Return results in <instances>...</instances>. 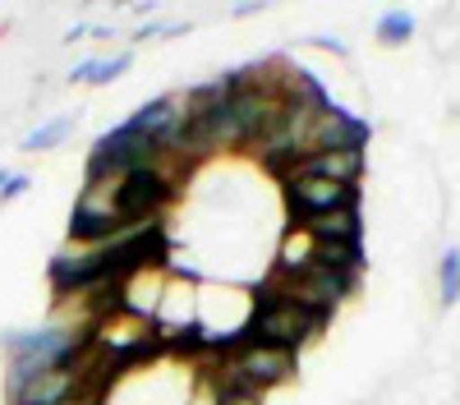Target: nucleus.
I'll return each instance as SVG.
<instances>
[{
	"label": "nucleus",
	"instance_id": "6ab92c4d",
	"mask_svg": "<svg viewBox=\"0 0 460 405\" xmlns=\"http://www.w3.org/2000/svg\"><path fill=\"white\" fill-rule=\"evenodd\" d=\"M147 37H166V28L162 23H138L134 28V42H147Z\"/></svg>",
	"mask_w": 460,
	"mask_h": 405
},
{
	"label": "nucleus",
	"instance_id": "412c9836",
	"mask_svg": "<svg viewBox=\"0 0 460 405\" xmlns=\"http://www.w3.org/2000/svg\"><path fill=\"white\" fill-rule=\"evenodd\" d=\"M65 405H102V392H84V396H74V401H65Z\"/></svg>",
	"mask_w": 460,
	"mask_h": 405
},
{
	"label": "nucleus",
	"instance_id": "aec40b11",
	"mask_svg": "<svg viewBox=\"0 0 460 405\" xmlns=\"http://www.w3.org/2000/svg\"><path fill=\"white\" fill-rule=\"evenodd\" d=\"M84 37H93V23H74V28L65 32V42L74 47V42H84Z\"/></svg>",
	"mask_w": 460,
	"mask_h": 405
},
{
	"label": "nucleus",
	"instance_id": "1a4fd4ad",
	"mask_svg": "<svg viewBox=\"0 0 460 405\" xmlns=\"http://www.w3.org/2000/svg\"><path fill=\"white\" fill-rule=\"evenodd\" d=\"M290 175H323V180H336V184H355L359 189V175H364V153L359 147H345V153H304Z\"/></svg>",
	"mask_w": 460,
	"mask_h": 405
},
{
	"label": "nucleus",
	"instance_id": "f3484780",
	"mask_svg": "<svg viewBox=\"0 0 460 405\" xmlns=\"http://www.w3.org/2000/svg\"><path fill=\"white\" fill-rule=\"evenodd\" d=\"M93 69H97V56H84L79 65L69 69V84H88V79H93Z\"/></svg>",
	"mask_w": 460,
	"mask_h": 405
},
{
	"label": "nucleus",
	"instance_id": "f03ea898",
	"mask_svg": "<svg viewBox=\"0 0 460 405\" xmlns=\"http://www.w3.org/2000/svg\"><path fill=\"white\" fill-rule=\"evenodd\" d=\"M166 153L157 143H147L129 120H120L111 134H102L88 153V180H120V175H134V171H152L162 166Z\"/></svg>",
	"mask_w": 460,
	"mask_h": 405
},
{
	"label": "nucleus",
	"instance_id": "39448f33",
	"mask_svg": "<svg viewBox=\"0 0 460 405\" xmlns=\"http://www.w3.org/2000/svg\"><path fill=\"white\" fill-rule=\"evenodd\" d=\"M120 231V212H115V180H88L79 203L69 212V240L74 244H106Z\"/></svg>",
	"mask_w": 460,
	"mask_h": 405
},
{
	"label": "nucleus",
	"instance_id": "4468645a",
	"mask_svg": "<svg viewBox=\"0 0 460 405\" xmlns=\"http://www.w3.org/2000/svg\"><path fill=\"white\" fill-rule=\"evenodd\" d=\"M134 69V51H120V56H97V69H93V88H102V84H115L120 74H129Z\"/></svg>",
	"mask_w": 460,
	"mask_h": 405
},
{
	"label": "nucleus",
	"instance_id": "9d476101",
	"mask_svg": "<svg viewBox=\"0 0 460 405\" xmlns=\"http://www.w3.org/2000/svg\"><path fill=\"white\" fill-rule=\"evenodd\" d=\"M304 231H309L318 244H359L364 221H359V207H341V212H327V216L309 221Z\"/></svg>",
	"mask_w": 460,
	"mask_h": 405
},
{
	"label": "nucleus",
	"instance_id": "ddd939ff",
	"mask_svg": "<svg viewBox=\"0 0 460 405\" xmlns=\"http://www.w3.org/2000/svg\"><path fill=\"white\" fill-rule=\"evenodd\" d=\"M438 295L442 304L460 300V249H442V263H438Z\"/></svg>",
	"mask_w": 460,
	"mask_h": 405
},
{
	"label": "nucleus",
	"instance_id": "423d86ee",
	"mask_svg": "<svg viewBox=\"0 0 460 405\" xmlns=\"http://www.w3.org/2000/svg\"><path fill=\"white\" fill-rule=\"evenodd\" d=\"M286 203H290L299 226H309V221H318L327 212L359 207V189H355V184L323 180V175H286Z\"/></svg>",
	"mask_w": 460,
	"mask_h": 405
},
{
	"label": "nucleus",
	"instance_id": "f257e3e1",
	"mask_svg": "<svg viewBox=\"0 0 460 405\" xmlns=\"http://www.w3.org/2000/svg\"><path fill=\"white\" fill-rule=\"evenodd\" d=\"M323 322H327V313L304 309L299 300H290L281 286H262V290H258V304H253V313H249V341L281 346V350H299L304 341L318 337Z\"/></svg>",
	"mask_w": 460,
	"mask_h": 405
},
{
	"label": "nucleus",
	"instance_id": "dca6fc26",
	"mask_svg": "<svg viewBox=\"0 0 460 405\" xmlns=\"http://www.w3.org/2000/svg\"><path fill=\"white\" fill-rule=\"evenodd\" d=\"M217 405H262V396L258 392H221Z\"/></svg>",
	"mask_w": 460,
	"mask_h": 405
},
{
	"label": "nucleus",
	"instance_id": "5701e85b",
	"mask_svg": "<svg viewBox=\"0 0 460 405\" xmlns=\"http://www.w3.org/2000/svg\"><path fill=\"white\" fill-rule=\"evenodd\" d=\"M5 180H10V171H5V166H0V189H5Z\"/></svg>",
	"mask_w": 460,
	"mask_h": 405
},
{
	"label": "nucleus",
	"instance_id": "a211bd4d",
	"mask_svg": "<svg viewBox=\"0 0 460 405\" xmlns=\"http://www.w3.org/2000/svg\"><path fill=\"white\" fill-rule=\"evenodd\" d=\"M309 47H323V51H332V56H350V47H345L341 37H323V32L309 37Z\"/></svg>",
	"mask_w": 460,
	"mask_h": 405
},
{
	"label": "nucleus",
	"instance_id": "6e6552de",
	"mask_svg": "<svg viewBox=\"0 0 460 405\" xmlns=\"http://www.w3.org/2000/svg\"><path fill=\"white\" fill-rule=\"evenodd\" d=\"M129 125L147 138V143H157L162 153H180V138H184V106L175 97H152L147 106H138Z\"/></svg>",
	"mask_w": 460,
	"mask_h": 405
},
{
	"label": "nucleus",
	"instance_id": "4be33fe9",
	"mask_svg": "<svg viewBox=\"0 0 460 405\" xmlns=\"http://www.w3.org/2000/svg\"><path fill=\"white\" fill-rule=\"evenodd\" d=\"M258 10H262L258 0H244V5H235V14H240V19H244V14H258Z\"/></svg>",
	"mask_w": 460,
	"mask_h": 405
},
{
	"label": "nucleus",
	"instance_id": "2eb2a0df",
	"mask_svg": "<svg viewBox=\"0 0 460 405\" xmlns=\"http://www.w3.org/2000/svg\"><path fill=\"white\" fill-rule=\"evenodd\" d=\"M19 194H28V175H10L5 189H0V203H14Z\"/></svg>",
	"mask_w": 460,
	"mask_h": 405
},
{
	"label": "nucleus",
	"instance_id": "0eeeda50",
	"mask_svg": "<svg viewBox=\"0 0 460 405\" xmlns=\"http://www.w3.org/2000/svg\"><path fill=\"white\" fill-rule=\"evenodd\" d=\"M368 120L350 116V110H341L336 101L323 106L318 116H314V129H309V153H345V147H359L364 153V143H368Z\"/></svg>",
	"mask_w": 460,
	"mask_h": 405
},
{
	"label": "nucleus",
	"instance_id": "9b49d317",
	"mask_svg": "<svg viewBox=\"0 0 460 405\" xmlns=\"http://www.w3.org/2000/svg\"><path fill=\"white\" fill-rule=\"evenodd\" d=\"M414 28H419V23H414V14H410V10H387V14L377 19L373 37H377L382 47H405L410 37H414Z\"/></svg>",
	"mask_w": 460,
	"mask_h": 405
},
{
	"label": "nucleus",
	"instance_id": "20e7f679",
	"mask_svg": "<svg viewBox=\"0 0 460 405\" xmlns=\"http://www.w3.org/2000/svg\"><path fill=\"white\" fill-rule=\"evenodd\" d=\"M175 194V184L166 175V166L152 171H134L115 180V212H120V226H147Z\"/></svg>",
	"mask_w": 460,
	"mask_h": 405
},
{
	"label": "nucleus",
	"instance_id": "7ed1b4c3",
	"mask_svg": "<svg viewBox=\"0 0 460 405\" xmlns=\"http://www.w3.org/2000/svg\"><path fill=\"white\" fill-rule=\"evenodd\" d=\"M290 378H295V350L262 346V341L240 346L221 368V387L226 392H258L262 396L267 387H281Z\"/></svg>",
	"mask_w": 460,
	"mask_h": 405
},
{
	"label": "nucleus",
	"instance_id": "f8f14e48",
	"mask_svg": "<svg viewBox=\"0 0 460 405\" xmlns=\"http://www.w3.org/2000/svg\"><path fill=\"white\" fill-rule=\"evenodd\" d=\"M69 134H74V116H56V120H47L42 129L23 134V153H51V147H60Z\"/></svg>",
	"mask_w": 460,
	"mask_h": 405
}]
</instances>
